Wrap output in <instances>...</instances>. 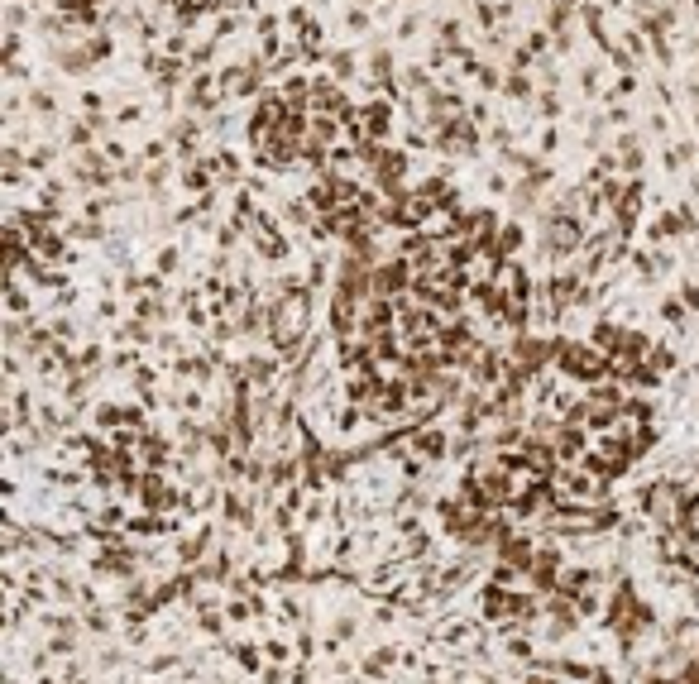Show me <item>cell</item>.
<instances>
[{
	"label": "cell",
	"mask_w": 699,
	"mask_h": 684,
	"mask_svg": "<svg viewBox=\"0 0 699 684\" xmlns=\"http://www.w3.org/2000/svg\"><path fill=\"white\" fill-rule=\"evenodd\" d=\"M536 110H541V120H556V110H561V100H556V96H551V92H546V96L536 100Z\"/></svg>",
	"instance_id": "cell-4"
},
{
	"label": "cell",
	"mask_w": 699,
	"mask_h": 684,
	"mask_svg": "<svg viewBox=\"0 0 699 684\" xmlns=\"http://www.w3.org/2000/svg\"><path fill=\"white\" fill-rule=\"evenodd\" d=\"M115 120H120V125H139V120H144V110L129 100V105H120V115H115Z\"/></svg>",
	"instance_id": "cell-3"
},
{
	"label": "cell",
	"mask_w": 699,
	"mask_h": 684,
	"mask_svg": "<svg viewBox=\"0 0 699 684\" xmlns=\"http://www.w3.org/2000/svg\"><path fill=\"white\" fill-rule=\"evenodd\" d=\"M345 29H350V34H364V29H369V14H364V10H345Z\"/></svg>",
	"instance_id": "cell-2"
},
{
	"label": "cell",
	"mask_w": 699,
	"mask_h": 684,
	"mask_svg": "<svg viewBox=\"0 0 699 684\" xmlns=\"http://www.w3.org/2000/svg\"><path fill=\"white\" fill-rule=\"evenodd\" d=\"M580 87L594 96V92H599V67H585V72H580Z\"/></svg>",
	"instance_id": "cell-5"
},
{
	"label": "cell",
	"mask_w": 699,
	"mask_h": 684,
	"mask_svg": "<svg viewBox=\"0 0 699 684\" xmlns=\"http://www.w3.org/2000/svg\"><path fill=\"white\" fill-rule=\"evenodd\" d=\"M331 67H335V77H355V67H359V63H355V53L335 48V53H331Z\"/></svg>",
	"instance_id": "cell-1"
},
{
	"label": "cell",
	"mask_w": 699,
	"mask_h": 684,
	"mask_svg": "<svg viewBox=\"0 0 699 684\" xmlns=\"http://www.w3.org/2000/svg\"><path fill=\"white\" fill-rule=\"evenodd\" d=\"M474 77H479V87H484V92H494V87H499V82H503V77H499V72H494V67H479Z\"/></svg>",
	"instance_id": "cell-6"
},
{
	"label": "cell",
	"mask_w": 699,
	"mask_h": 684,
	"mask_svg": "<svg viewBox=\"0 0 699 684\" xmlns=\"http://www.w3.org/2000/svg\"><path fill=\"white\" fill-rule=\"evenodd\" d=\"M690 5H695V14H699V0H690Z\"/></svg>",
	"instance_id": "cell-7"
}]
</instances>
